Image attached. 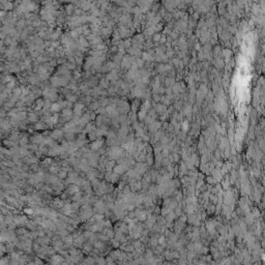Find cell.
I'll return each instance as SVG.
<instances>
[{
	"label": "cell",
	"mask_w": 265,
	"mask_h": 265,
	"mask_svg": "<svg viewBox=\"0 0 265 265\" xmlns=\"http://www.w3.org/2000/svg\"><path fill=\"white\" fill-rule=\"evenodd\" d=\"M82 107H83V106H82V105H80V104L77 105L76 108H75V113L80 114V112H81V110H82Z\"/></svg>",
	"instance_id": "obj_2"
},
{
	"label": "cell",
	"mask_w": 265,
	"mask_h": 265,
	"mask_svg": "<svg viewBox=\"0 0 265 265\" xmlns=\"http://www.w3.org/2000/svg\"><path fill=\"white\" fill-rule=\"evenodd\" d=\"M60 105H57V104H55V105H53L52 106V111H58V110H60Z\"/></svg>",
	"instance_id": "obj_3"
},
{
	"label": "cell",
	"mask_w": 265,
	"mask_h": 265,
	"mask_svg": "<svg viewBox=\"0 0 265 265\" xmlns=\"http://www.w3.org/2000/svg\"><path fill=\"white\" fill-rule=\"evenodd\" d=\"M102 144H103V141L94 142L93 144H91V148H92V149H98L100 146H102Z\"/></svg>",
	"instance_id": "obj_1"
},
{
	"label": "cell",
	"mask_w": 265,
	"mask_h": 265,
	"mask_svg": "<svg viewBox=\"0 0 265 265\" xmlns=\"http://www.w3.org/2000/svg\"><path fill=\"white\" fill-rule=\"evenodd\" d=\"M44 106V102L42 100H37V109H41L42 107Z\"/></svg>",
	"instance_id": "obj_4"
}]
</instances>
